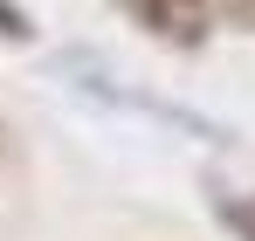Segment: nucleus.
Wrapping results in <instances>:
<instances>
[{"label": "nucleus", "mask_w": 255, "mask_h": 241, "mask_svg": "<svg viewBox=\"0 0 255 241\" xmlns=\"http://www.w3.org/2000/svg\"><path fill=\"white\" fill-rule=\"evenodd\" d=\"M0 152H7V124H0Z\"/></svg>", "instance_id": "39448f33"}, {"label": "nucleus", "mask_w": 255, "mask_h": 241, "mask_svg": "<svg viewBox=\"0 0 255 241\" xmlns=\"http://www.w3.org/2000/svg\"><path fill=\"white\" fill-rule=\"evenodd\" d=\"M0 35H7V41H28V35H35V21H28L21 7H7V0H0Z\"/></svg>", "instance_id": "7ed1b4c3"}, {"label": "nucleus", "mask_w": 255, "mask_h": 241, "mask_svg": "<svg viewBox=\"0 0 255 241\" xmlns=\"http://www.w3.org/2000/svg\"><path fill=\"white\" fill-rule=\"evenodd\" d=\"M214 14H235V21L249 28V21H255V0H214Z\"/></svg>", "instance_id": "20e7f679"}, {"label": "nucleus", "mask_w": 255, "mask_h": 241, "mask_svg": "<svg viewBox=\"0 0 255 241\" xmlns=\"http://www.w3.org/2000/svg\"><path fill=\"white\" fill-rule=\"evenodd\" d=\"M118 7L166 48H207L214 35V0H118Z\"/></svg>", "instance_id": "f257e3e1"}, {"label": "nucleus", "mask_w": 255, "mask_h": 241, "mask_svg": "<svg viewBox=\"0 0 255 241\" xmlns=\"http://www.w3.org/2000/svg\"><path fill=\"white\" fill-rule=\"evenodd\" d=\"M214 214L235 241H255V193H214Z\"/></svg>", "instance_id": "f03ea898"}]
</instances>
